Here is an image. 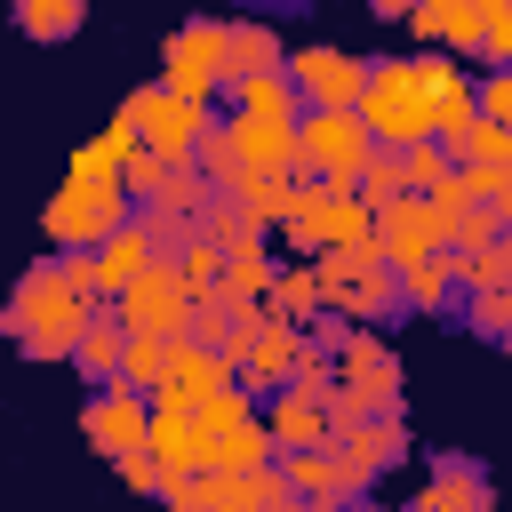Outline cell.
I'll use <instances>...</instances> for the list:
<instances>
[{"mask_svg":"<svg viewBox=\"0 0 512 512\" xmlns=\"http://www.w3.org/2000/svg\"><path fill=\"white\" fill-rule=\"evenodd\" d=\"M360 152H368V136H360V120H352V112H312V120H304V160H312V168L344 176Z\"/></svg>","mask_w":512,"mask_h":512,"instance_id":"obj_3","label":"cell"},{"mask_svg":"<svg viewBox=\"0 0 512 512\" xmlns=\"http://www.w3.org/2000/svg\"><path fill=\"white\" fill-rule=\"evenodd\" d=\"M136 272H144V232H128V240L104 248V280H136Z\"/></svg>","mask_w":512,"mask_h":512,"instance_id":"obj_8","label":"cell"},{"mask_svg":"<svg viewBox=\"0 0 512 512\" xmlns=\"http://www.w3.org/2000/svg\"><path fill=\"white\" fill-rule=\"evenodd\" d=\"M112 216H120L112 184H80V200H56V216H48V224H56L64 240H88V232H104Z\"/></svg>","mask_w":512,"mask_h":512,"instance_id":"obj_4","label":"cell"},{"mask_svg":"<svg viewBox=\"0 0 512 512\" xmlns=\"http://www.w3.org/2000/svg\"><path fill=\"white\" fill-rule=\"evenodd\" d=\"M296 80H304V96H312L320 112H344V104L368 96V72H360L344 48H304V56H296Z\"/></svg>","mask_w":512,"mask_h":512,"instance_id":"obj_2","label":"cell"},{"mask_svg":"<svg viewBox=\"0 0 512 512\" xmlns=\"http://www.w3.org/2000/svg\"><path fill=\"white\" fill-rule=\"evenodd\" d=\"M80 16H88V0H16V32H32V40L80 32Z\"/></svg>","mask_w":512,"mask_h":512,"instance_id":"obj_7","label":"cell"},{"mask_svg":"<svg viewBox=\"0 0 512 512\" xmlns=\"http://www.w3.org/2000/svg\"><path fill=\"white\" fill-rule=\"evenodd\" d=\"M480 104H488V120L504 128V120H512V72H504V80H488V88H480Z\"/></svg>","mask_w":512,"mask_h":512,"instance_id":"obj_9","label":"cell"},{"mask_svg":"<svg viewBox=\"0 0 512 512\" xmlns=\"http://www.w3.org/2000/svg\"><path fill=\"white\" fill-rule=\"evenodd\" d=\"M496 216H512V176H504V192H496Z\"/></svg>","mask_w":512,"mask_h":512,"instance_id":"obj_12","label":"cell"},{"mask_svg":"<svg viewBox=\"0 0 512 512\" xmlns=\"http://www.w3.org/2000/svg\"><path fill=\"white\" fill-rule=\"evenodd\" d=\"M264 280H272V264H248V256L232 264V288H240V296H248V288H264Z\"/></svg>","mask_w":512,"mask_h":512,"instance_id":"obj_10","label":"cell"},{"mask_svg":"<svg viewBox=\"0 0 512 512\" xmlns=\"http://www.w3.org/2000/svg\"><path fill=\"white\" fill-rule=\"evenodd\" d=\"M368 120L384 128V136H424L432 120H440V96H432V72H416V64H384V72H368Z\"/></svg>","mask_w":512,"mask_h":512,"instance_id":"obj_1","label":"cell"},{"mask_svg":"<svg viewBox=\"0 0 512 512\" xmlns=\"http://www.w3.org/2000/svg\"><path fill=\"white\" fill-rule=\"evenodd\" d=\"M376 16H408V0H376Z\"/></svg>","mask_w":512,"mask_h":512,"instance_id":"obj_11","label":"cell"},{"mask_svg":"<svg viewBox=\"0 0 512 512\" xmlns=\"http://www.w3.org/2000/svg\"><path fill=\"white\" fill-rule=\"evenodd\" d=\"M88 432H96L112 456H136V448H144V416H136V400H96V408H88Z\"/></svg>","mask_w":512,"mask_h":512,"instance_id":"obj_6","label":"cell"},{"mask_svg":"<svg viewBox=\"0 0 512 512\" xmlns=\"http://www.w3.org/2000/svg\"><path fill=\"white\" fill-rule=\"evenodd\" d=\"M416 512H488V496H480V472H472V464H440Z\"/></svg>","mask_w":512,"mask_h":512,"instance_id":"obj_5","label":"cell"}]
</instances>
